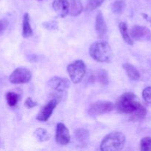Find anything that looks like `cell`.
I'll return each instance as SVG.
<instances>
[{"mask_svg": "<svg viewBox=\"0 0 151 151\" xmlns=\"http://www.w3.org/2000/svg\"><path fill=\"white\" fill-rule=\"evenodd\" d=\"M138 97L132 92H126L118 98L116 103V110L121 114H131V116L142 107Z\"/></svg>", "mask_w": 151, "mask_h": 151, "instance_id": "cell-1", "label": "cell"}, {"mask_svg": "<svg viewBox=\"0 0 151 151\" xmlns=\"http://www.w3.org/2000/svg\"><path fill=\"white\" fill-rule=\"evenodd\" d=\"M89 54L96 61L100 63L109 62L112 56L111 48L106 41H96L90 47Z\"/></svg>", "mask_w": 151, "mask_h": 151, "instance_id": "cell-2", "label": "cell"}, {"mask_svg": "<svg viewBox=\"0 0 151 151\" xmlns=\"http://www.w3.org/2000/svg\"><path fill=\"white\" fill-rule=\"evenodd\" d=\"M125 137L121 132H112L105 137L100 145L102 151H118L124 148Z\"/></svg>", "mask_w": 151, "mask_h": 151, "instance_id": "cell-3", "label": "cell"}, {"mask_svg": "<svg viewBox=\"0 0 151 151\" xmlns=\"http://www.w3.org/2000/svg\"><path fill=\"white\" fill-rule=\"evenodd\" d=\"M86 69L83 60H78L67 66V72L72 83H79L83 79L86 75Z\"/></svg>", "mask_w": 151, "mask_h": 151, "instance_id": "cell-4", "label": "cell"}, {"mask_svg": "<svg viewBox=\"0 0 151 151\" xmlns=\"http://www.w3.org/2000/svg\"><path fill=\"white\" fill-rule=\"evenodd\" d=\"M114 109V104L110 101H97L91 104L88 113L91 116H97L109 113Z\"/></svg>", "mask_w": 151, "mask_h": 151, "instance_id": "cell-5", "label": "cell"}, {"mask_svg": "<svg viewBox=\"0 0 151 151\" xmlns=\"http://www.w3.org/2000/svg\"><path fill=\"white\" fill-rule=\"evenodd\" d=\"M31 78L32 73L29 69L26 68H17L9 77V81L13 84H23L29 82Z\"/></svg>", "mask_w": 151, "mask_h": 151, "instance_id": "cell-6", "label": "cell"}, {"mask_svg": "<svg viewBox=\"0 0 151 151\" xmlns=\"http://www.w3.org/2000/svg\"><path fill=\"white\" fill-rule=\"evenodd\" d=\"M47 85L51 91H54L57 93H63L67 91L70 83L69 80L66 78L55 77L47 82Z\"/></svg>", "mask_w": 151, "mask_h": 151, "instance_id": "cell-7", "label": "cell"}, {"mask_svg": "<svg viewBox=\"0 0 151 151\" xmlns=\"http://www.w3.org/2000/svg\"><path fill=\"white\" fill-rule=\"evenodd\" d=\"M131 36L136 41H149L151 39V32L146 27L135 25L131 29Z\"/></svg>", "mask_w": 151, "mask_h": 151, "instance_id": "cell-8", "label": "cell"}, {"mask_svg": "<svg viewBox=\"0 0 151 151\" xmlns=\"http://www.w3.org/2000/svg\"><path fill=\"white\" fill-rule=\"evenodd\" d=\"M58 100L56 99H52L50 101H49L44 106H43L42 109L38 112V115L36 116V119L41 122H46L50 119L51 115L52 114V112L56 106H58Z\"/></svg>", "mask_w": 151, "mask_h": 151, "instance_id": "cell-9", "label": "cell"}, {"mask_svg": "<svg viewBox=\"0 0 151 151\" xmlns=\"http://www.w3.org/2000/svg\"><path fill=\"white\" fill-rule=\"evenodd\" d=\"M55 141L60 145H66L70 142V134L68 128L63 123H58L56 127Z\"/></svg>", "mask_w": 151, "mask_h": 151, "instance_id": "cell-10", "label": "cell"}, {"mask_svg": "<svg viewBox=\"0 0 151 151\" xmlns=\"http://www.w3.org/2000/svg\"><path fill=\"white\" fill-rule=\"evenodd\" d=\"M52 7L58 16L66 17L69 14V0H54Z\"/></svg>", "mask_w": 151, "mask_h": 151, "instance_id": "cell-11", "label": "cell"}, {"mask_svg": "<svg viewBox=\"0 0 151 151\" xmlns=\"http://www.w3.org/2000/svg\"><path fill=\"white\" fill-rule=\"evenodd\" d=\"M95 29L97 33L100 38H103L106 33L107 30V25H106V21L103 18V14L101 12H99L96 16L95 21Z\"/></svg>", "mask_w": 151, "mask_h": 151, "instance_id": "cell-12", "label": "cell"}, {"mask_svg": "<svg viewBox=\"0 0 151 151\" xmlns=\"http://www.w3.org/2000/svg\"><path fill=\"white\" fill-rule=\"evenodd\" d=\"M83 11V4L81 0H69V13L72 16H77Z\"/></svg>", "mask_w": 151, "mask_h": 151, "instance_id": "cell-13", "label": "cell"}, {"mask_svg": "<svg viewBox=\"0 0 151 151\" xmlns=\"http://www.w3.org/2000/svg\"><path fill=\"white\" fill-rule=\"evenodd\" d=\"M32 29L29 22V16L28 13H24L23 16V24H22V35L24 38H28L32 35Z\"/></svg>", "mask_w": 151, "mask_h": 151, "instance_id": "cell-14", "label": "cell"}, {"mask_svg": "<svg viewBox=\"0 0 151 151\" xmlns=\"http://www.w3.org/2000/svg\"><path fill=\"white\" fill-rule=\"evenodd\" d=\"M123 69H125L128 78L133 81H138L140 78V73L137 68L129 63H125L123 65Z\"/></svg>", "mask_w": 151, "mask_h": 151, "instance_id": "cell-15", "label": "cell"}, {"mask_svg": "<svg viewBox=\"0 0 151 151\" xmlns=\"http://www.w3.org/2000/svg\"><path fill=\"white\" fill-rule=\"evenodd\" d=\"M119 29L120 31V33L122 35V38H123L124 41L127 43L129 45H133L134 42H133V40L131 38V35L128 33V27H127L126 24L125 22H120L119 24Z\"/></svg>", "mask_w": 151, "mask_h": 151, "instance_id": "cell-16", "label": "cell"}, {"mask_svg": "<svg viewBox=\"0 0 151 151\" xmlns=\"http://www.w3.org/2000/svg\"><path fill=\"white\" fill-rule=\"evenodd\" d=\"M75 137L81 143H86L89 139V132L85 128H79L75 131Z\"/></svg>", "mask_w": 151, "mask_h": 151, "instance_id": "cell-17", "label": "cell"}, {"mask_svg": "<svg viewBox=\"0 0 151 151\" xmlns=\"http://www.w3.org/2000/svg\"><path fill=\"white\" fill-rule=\"evenodd\" d=\"M34 136L35 138L40 142L47 141L50 139V135L46 130L43 128H38L34 133Z\"/></svg>", "mask_w": 151, "mask_h": 151, "instance_id": "cell-18", "label": "cell"}, {"mask_svg": "<svg viewBox=\"0 0 151 151\" xmlns=\"http://www.w3.org/2000/svg\"><path fill=\"white\" fill-rule=\"evenodd\" d=\"M125 8V3L122 0L115 1L111 5V11L115 14H121Z\"/></svg>", "mask_w": 151, "mask_h": 151, "instance_id": "cell-19", "label": "cell"}, {"mask_svg": "<svg viewBox=\"0 0 151 151\" xmlns=\"http://www.w3.org/2000/svg\"><path fill=\"white\" fill-rule=\"evenodd\" d=\"M19 100V96L16 93L10 91V92H7L6 94V100H7V103L8 104V106H10V107H13V106H16Z\"/></svg>", "mask_w": 151, "mask_h": 151, "instance_id": "cell-20", "label": "cell"}, {"mask_svg": "<svg viewBox=\"0 0 151 151\" xmlns=\"http://www.w3.org/2000/svg\"><path fill=\"white\" fill-rule=\"evenodd\" d=\"M105 0H87L86 2V11L91 12L100 7Z\"/></svg>", "mask_w": 151, "mask_h": 151, "instance_id": "cell-21", "label": "cell"}, {"mask_svg": "<svg viewBox=\"0 0 151 151\" xmlns=\"http://www.w3.org/2000/svg\"><path fill=\"white\" fill-rule=\"evenodd\" d=\"M140 149L142 151H151V137H147L142 139Z\"/></svg>", "mask_w": 151, "mask_h": 151, "instance_id": "cell-22", "label": "cell"}, {"mask_svg": "<svg viewBox=\"0 0 151 151\" xmlns=\"http://www.w3.org/2000/svg\"><path fill=\"white\" fill-rule=\"evenodd\" d=\"M97 78H98L99 82L102 85H107L109 83V77H108L107 72L105 70H100L97 74Z\"/></svg>", "mask_w": 151, "mask_h": 151, "instance_id": "cell-23", "label": "cell"}, {"mask_svg": "<svg viewBox=\"0 0 151 151\" xmlns=\"http://www.w3.org/2000/svg\"><path fill=\"white\" fill-rule=\"evenodd\" d=\"M142 97L145 102L151 104V87H147L143 90Z\"/></svg>", "mask_w": 151, "mask_h": 151, "instance_id": "cell-24", "label": "cell"}, {"mask_svg": "<svg viewBox=\"0 0 151 151\" xmlns=\"http://www.w3.org/2000/svg\"><path fill=\"white\" fill-rule=\"evenodd\" d=\"M38 105L36 102L33 101L31 97H28L24 102V106L27 109H32V108L35 107Z\"/></svg>", "mask_w": 151, "mask_h": 151, "instance_id": "cell-25", "label": "cell"}, {"mask_svg": "<svg viewBox=\"0 0 151 151\" xmlns=\"http://www.w3.org/2000/svg\"><path fill=\"white\" fill-rule=\"evenodd\" d=\"M45 26V28L49 29H58V24L57 22L55 21H52V22H47L44 24Z\"/></svg>", "mask_w": 151, "mask_h": 151, "instance_id": "cell-26", "label": "cell"}, {"mask_svg": "<svg viewBox=\"0 0 151 151\" xmlns=\"http://www.w3.org/2000/svg\"><path fill=\"white\" fill-rule=\"evenodd\" d=\"M8 21L5 20V19H2V20H0V33L4 31L6 29V28L8 26Z\"/></svg>", "mask_w": 151, "mask_h": 151, "instance_id": "cell-27", "label": "cell"}, {"mask_svg": "<svg viewBox=\"0 0 151 151\" xmlns=\"http://www.w3.org/2000/svg\"><path fill=\"white\" fill-rule=\"evenodd\" d=\"M39 1H41V0H39Z\"/></svg>", "mask_w": 151, "mask_h": 151, "instance_id": "cell-28", "label": "cell"}]
</instances>
